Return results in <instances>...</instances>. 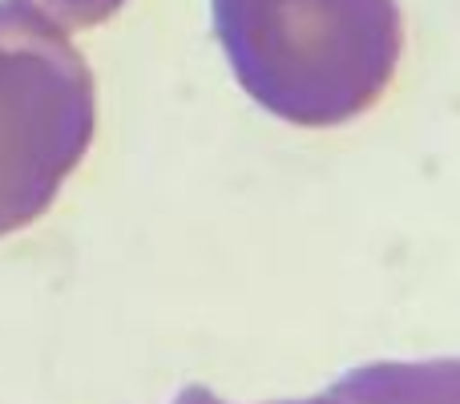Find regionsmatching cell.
Wrapping results in <instances>:
<instances>
[{
    "instance_id": "3957f363",
    "label": "cell",
    "mask_w": 460,
    "mask_h": 404,
    "mask_svg": "<svg viewBox=\"0 0 460 404\" xmlns=\"http://www.w3.org/2000/svg\"><path fill=\"white\" fill-rule=\"evenodd\" d=\"M283 404H460V360H384L351 368L311 400Z\"/></svg>"
},
{
    "instance_id": "6da1fadb",
    "label": "cell",
    "mask_w": 460,
    "mask_h": 404,
    "mask_svg": "<svg viewBox=\"0 0 460 404\" xmlns=\"http://www.w3.org/2000/svg\"><path fill=\"white\" fill-rule=\"evenodd\" d=\"M238 85L291 126L327 130L384 97L400 65L396 0H210Z\"/></svg>"
},
{
    "instance_id": "277c9868",
    "label": "cell",
    "mask_w": 460,
    "mask_h": 404,
    "mask_svg": "<svg viewBox=\"0 0 460 404\" xmlns=\"http://www.w3.org/2000/svg\"><path fill=\"white\" fill-rule=\"evenodd\" d=\"M45 16H53L61 29H93V24L110 21L126 0H29Z\"/></svg>"
},
{
    "instance_id": "5b68a950",
    "label": "cell",
    "mask_w": 460,
    "mask_h": 404,
    "mask_svg": "<svg viewBox=\"0 0 460 404\" xmlns=\"http://www.w3.org/2000/svg\"><path fill=\"white\" fill-rule=\"evenodd\" d=\"M174 404H226L223 397H215L210 389H202V384H190V389H182L178 392V400Z\"/></svg>"
},
{
    "instance_id": "7a4b0ae2",
    "label": "cell",
    "mask_w": 460,
    "mask_h": 404,
    "mask_svg": "<svg viewBox=\"0 0 460 404\" xmlns=\"http://www.w3.org/2000/svg\"><path fill=\"white\" fill-rule=\"evenodd\" d=\"M97 134V85L65 29L0 0V238L53 206Z\"/></svg>"
}]
</instances>
